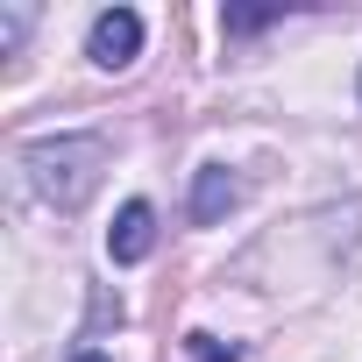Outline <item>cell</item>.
<instances>
[{"label":"cell","instance_id":"cell-2","mask_svg":"<svg viewBox=\"0 0 362 362\" xmlns=\"http://www.w3.org/2000/svg\"><path fill=\"white\" fill-rule=\"evenodd\" d=\"M86 57H93L100 71H128V64L142 57V15H135V8H107V15L93 22V36H86Z\"/></svg>","mask_w":362,"mask_h":362},{"label":"cell","instance_id":"cell-7","mask_svg":"<svg viewBox=\"0 0 362 362\" xmlns=\"http://www.w3.org/2000/svg\"><path fill=\"white\" fill-rule=\"evenodd\" d=\"M22 36H29V8H0V57H15Z\"/></svg>","mask_w":362,"mask_h":362},{"label":"cell","instance_id":"cell-1","mask_svg":"<svg viewBox=\"0 0 362 362\" xmlns=\"http://www.w3.org/2000/svg\"><path fill=\"white\" fill-rule=\"evenodd\" d=\"M29 170V192L57 214H78L100 192V170H107V135H36L22 149Z\"/></svg>","mask_w":362,"mask_h":362},{"label":"cell","instance_id":"cell-4","mask_svg":"<svg viewBox=\"0 0 362 362\" xmlns=\"http://www.w3.org/2000/svg\"><path fill=\"white\" fill-rule=\"evenodd\" d=\"M235 199H242V177H235L228 163H206V170L192 177V199H185V214H192L199 228H214V221H221Z\"/></svg>","mask_w":362,"mask_h":362},{"label":"cell","instance_id":"cell-6","mask_svg":"<svg viewBox=\"0 0 362 362\" xmlns=\"http://www.w3.org/2000/svg\"><path fill=\"white\" fill-rule=\"evenodd\" d=\"M185 355H192V362H242V355H235L228 341H214V334H185Z\"/></svg>","mask_w":362,"mask_h":362},{"label":"cell","instance_id":"cell-3","mask_svg":"<svg viewBox=\"0 0 362 362\" xmlns=\"http://www.w3.org/2000/svg\"><path fill=\"white\" fill-rule=\"evenodd\" d=\"M149 249H156V206L149 199H128L114 214V228H107V256L114 263H142Z\"/></svg>","mask_w":362,"mask_h":362},{"label":"cell","instance_id":"cell-8","mask_svg":"<svg viewBox=\"0 0 362 362\" xmlns=\"http://www.w3.org/2000/svg\"><path fill=\"white\" fill-rule=\"evenodd\" d=\"M71 362H107V355H100V348H78V355H71Z\"/></svg>","mask_w":362,"mask_h":362},{"label":"cell","instance_id":"cell-5","mask_svg":"<svg viewBox=\"0 0 362 362\" xmlns=\"http://www.w3.org/2000/svg\"><path fill=\"white\" fill-rule=\"evenodd\" d=\"M270 22H277V8H228V36H256Z\"/></svg>","mask_w":362,"mask_h":362}]
</instances>
